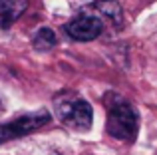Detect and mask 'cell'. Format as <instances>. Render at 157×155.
<instances>
[{"label":"cell","mask_w":157,"mask_h":155,"mask_svg":"<svg viewBox=\"0 0 157 155\" xmlns=\"http://www.w3.org/2000/svg\"><path fill=\"white\" fill-rule=\"evenodd\" d=\"M54 113L70 129L88 131L94 121V109L88 100L76 92H62L54 97Z\"/></svg>","instance_id":"obj_2"},{"label":"cell","mask_w":157,"mask_h":155,"mask_svg":"<svg viewBox=\"0 0 157 155\" xmlns=\"http://www.w3.org/2000/svg\"><path fill=\"white\" fill-rule=\"evenodd\" d=\"M105 30V22L96 14V12H82V14L74 16L68 24H66V32L72 40L76 42H92V40L100 38Z\"/></svg>","instance_id":"obj_4"},{"label":"cell","mask_w":157,"mask_h":155,"mask_svg":"<svg viewBox=\"0 0 157 155\" xmlns=\"http://www.w3.org/2000/svg\"><path fill=\"white\" fill-rule=\"evenodd\" d=\"M56 44H58V36L50 28H40L32 38V46L38 52H48L52 48H56Z\"/></svg>","instance_id":"obj_7"},{"label":"cell","mask_w":157,"mask_h":155,"mask_svg":"<svg viewBox=\"0 0 157 155\" xmlns=\"http://www.w3.org/2000/svg\"><path fill=\"white\" fill-rule=\"evenodd\" d=\"M92 10L104 22H109L111 26H115V28L123 26V12H121V6L115 0H96L92 4Z\"/></svg>","instance_id":"obj_5"},{"label":"cell","mask_w":157,"mask_h":155,"mask_svg":"<svg viewBox=\"0 0 157 155\" xmlns=\"http://www.w3.org/2000/svg\"><path fill=\"white\" fill-rule=\"evenodd\" d=\"M28 0H0V30L10 28L26 12Z\"/></svg>","instance_id":"obj_6"},{"label":"cell","mask_w":157,"mask_h":155,"mask_svg":"<svg viewBox=\"0 0 157 155\" xmlns=\"http://www.w3.org/2000/svg\"><path fill=\"white\" fill-rule=\"evenodd\" d=\"M105 108H107V119L105 129L111 137L125 143H133L139 131V115L137 109L119 93H105L104 97Z\"/></svg>","instance_id":"obj_1"},{"label":"cell","mask_w":157,"mask_h":155,"mask_svg":"<svg viewBox=\"0 0 157 155\" xmlns=\"http://www.w3.org/2000/svg\"><path fill=\"white\" fill-rule=\"evenodd\" d=\"M50 119H52L50 112L40 109V112H36V113H26V115H20L12 121L0 123V143H6V141H12V139L28 135V133L44 127L46 123H50Z\"/></svg>","instance_id":"obj_3"}]
</instances>
